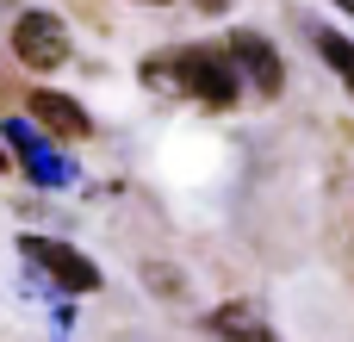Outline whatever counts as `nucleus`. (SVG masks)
<instances>
[{
  "label": "nucleus",
  "mask_w": 354,
  "mask_h": 342,
  "mask_svg": "<svg viewBox=\"0 0 354 342\" xmlns=\"http://www.w3.org/2000/svg\"><path fill=\"white\" fill-rule=\"evenodd\" d=\"M0 143L19 156V168H25L37 187H68V181H75V162H62V156H56V143H44V131H37L31 118H19V112H12V118L0 125Z\"/></svg>",
  "instance_id": "3"
},
{
  "label": "nucleus",
  "mask_w": 354,
  "mask_h": 342,
  "mask_svg": "<svg viewBox=\"0 0 354 342\" xmlns=\"http://www.w3.org/2000/svg\"><path fill=\"white\" fill-rule=\"evenodd\" d=\"M311 37H317V56L342 75V87H348V100H354V44L336 31V25H311Z\"/></svg>",
  "instance_id": "8"
},
{
  "label": "nucleus",
  "mask_w": 354,
  "mask_h": 342,
  "mask_svg": "<svg viewBox=\"0 0 354 342\" xmlns=\"http://www.w3.org/2000/svg\"><path fill=\"white\" fill-rule=\"evenodd\" d=\"M6 168H12V156H6V143H0V174H6Z\"/></svg>",
  "instance_id": "9"
},
{
  "label": "nucleus",
  "mask_w": 354,
  "mask_h": 342,
  "mask_svg": "<svg viewBox=\"0 0 354 342\" xmlns=\"http://www.w3.org/2000/svg\"><path fill=\"white\" fill-rule=\"evenodd\" d=\"M212 330L224 342H280L274 324H268L255 305H218V312H212Z\"/></svg>",
  "instance_id": "7"
},
{
  "label": "nucleus",
  "mask_w": 354,
  "mask_h": 342,
  "mask_svg": "<svg viewBox=\"0 0 354 342\" xmlns=\"http://www.w3.org/2000/svg\"><path fill=\"white\" fill-rule=\"evenodd\" d=\"M12 56H19V69H37V75L62 69V62H68V25H62L50 6L19 12V19H12Z\"/></svg>",
  "instance_id": "2"
},
{
  "label": "nucleus",
  "mask_w": 354,
  "mask_h": 342,
  "mask_svg": "<svg viewBox=\"0 0 354 342\" xmlns=\"http://www.w3.org/2000/svg\"><path fill=\"white\" fill-rule=\"evenodd\" d=\"M224 50H230L236 75H249L261 93H280V87H286V62H280V50H274L261 31H249V25H243V31H230V37H224Z\"/></svg>",
  "instance_id": "5"
},
{
  "label": "nucleus",
  "mask_w": 354,
  "mask_h": 342,
  "mask_svg": "<svg viewBox=\"0 0 354 342\" xmlns=\"http://www.w3.org/2000/svg\"><path fill=\"white\" fill-rule=\"evenodd\" d=\"M143 6H168V0H143Z\"/></svg>",
  "instance_id": "11"
},
{
  "label": "nucleus",
  "mask_w": 354,
  "mask_h": 342,
  "mask_svg": "<svg viewBox=\"0 0 354 342\" xmlns=\"http://www.w3.org/2000/svg\"><path fill=\"white\" fill-rule=\"evenodd\" d=\"M143 75H149L156 87L168 81V87H180V93H193V100H199V106H212V112H230V106H236V93H243L230 50H205V44L174 50V56H149V69H143Z\"/></svg>",
  "instance_id": "1"
},
{
  "label": "nucleus",
  "mask_w": 354,
  "mask_h": 342,
  "mask_svg": "<svg viewBox=\"0 0 354 342\" xmlns=\"http://www.w3.org/2000/svg\"><path fill=\"white\" fill-rule=\"evenodd\" d=\"M25 118H31L37 131H50V137H68V143H81V137L93 131V118L81 112V100H68V93H50V87H37V93L25 100Z\"/></svg>",
  "instance_id": "6"
},
{
  "label": "nucleus",
  "mask_w": 354,
  "mask_h": 342,
  "mask_svg": "<svg viewBox=\"0 0 354 342\" xmlns=\"http://www.w3.org/2000/svg\"><path fill=\"white\" fill-rule=\"evenodd\" d=\"M336 12H354V0H336Z\"/></svg>",
  "instance_id": "10"
},
{
  "label": "nucleus",
  "mask_w": 354,
  "mask_h": 342,
  "mask_svg": "<svg viewBox=\"0 0 354 342\" xmlns=\"http://www.w3.org/2000/svg\"><path fill=\"white\" fill-rule=\"evenodd\" d=\"M19 255H25V262H37L62 293H100V268H93L81 249L56 243V237H19Z\"/></svg>",
  "instance_id": "4"
}]
</instances>
